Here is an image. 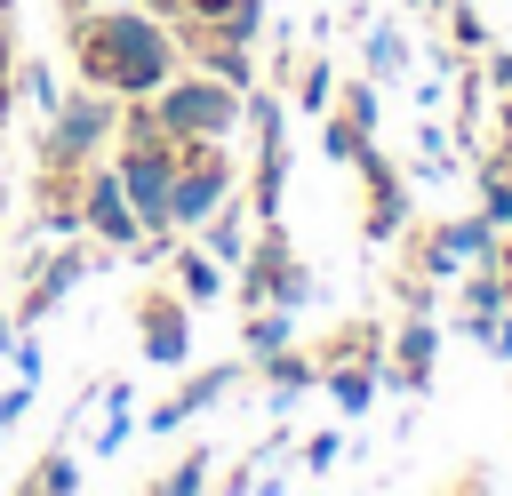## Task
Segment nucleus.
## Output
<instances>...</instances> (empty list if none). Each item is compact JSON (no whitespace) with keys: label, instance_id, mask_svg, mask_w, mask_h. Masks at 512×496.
Instances as JSON below:
<instances>
[{"label":"nucleus","instance_id":"nucleus-24","mask_svg":"<svg viewBox=\"0 0 512 496\" xmlns=\"http://www.w3.org/2000/svg\"><path fill=\"white\" fill-rule=\"evenodd\" d=\"M328 112H344V120H352L360 136H376V120H384V104H376V80H368V72H344V80H336V104H328Z\"/></svg>","mask_w":512,"mask_h":496},{"label":"nucleus","instance_id":"nucleus-13","mask_svg":"<svg viewBox=\"0 0 512 496\" xmlns=\"http://www.w3.org/2000/svg\"><path fill=\"white\" fill-rule=\"evenodd\" d=\"M448 288H456V312H464L456 328H464V336H480V328H488V320H496V312L512 304V280H504L496 264H464V272H456Z\"/></svg>","mask_w":512,"mask_h":496},{"label":"nucleus","instance_id":"nucleus-26","mask_svg":"<svg viewBox=\"0 0 512 496\" xmlns=\"http://www.w3.org/2000/svg\"><path fill=\"white\" fill-rule=\"evenodd\" d=\"M16 96H24V104H32L40 120H48V112L64 104V80H56V64H40V56L24 64V56H16Z\"/></svg>","mask_w":512,"mask_h":496},{"label":"nucleus","instance_id":"nucleus-12","mask_svg":"<svg viewBox=\"0 0 512 496\" xmlns=\"http://www.w3.org/2000/svg\"><path fill=\"white\" fill-rule=\"evenodd\" d=\"M248 376L264 384V408H296L304 392H320V352H296V344H280V352L248 360Z\"/></svg>","mask_w":512,"mask_h":496},{"label":"nucleus","instance_id":"nucleus-6","mask_svg":"<svg viewBox=\"0 0 512 496\" xmlns=\"http://www.w3.org/2000/svg\"><path fill=\"white\" fill-rule=\"evenodd\" d=\"M240 192V168H232V152L224 144H184V160H176V192H168V216H176V232H200L224 200Z\"/></svg>","mask_w":512,"mask_h":496},{"label":"nucleus","instance_id":"nucleus-34","mask_svg":"<svg viewBox=\"0 0 512 496\" xmlns=\"http://www.w3.org/2000/svg\"><path fill=\"white\" fill-rule=\"evenodd\" d=\"M480 64H488V88H512V48H496V40H488V48H480Z\"/></svg>","mask_w":512,"mask_h":496},{"label":"nucleus","instance_id":"nucleus-2","mask_svg":"<svg viewBox=\"0 0 512 496\" xmlns=\"http://www.w3.org/2000/svg\"><path fill=\"white\" fill-rule=\"evenodd\" d=\"M152 120H160L168 144H232L240 120H248V96H240L232 80L184 64V72H168V80L152 88Z\"/></svg>","mask_w":512,"mask_h":496},{"label":"nucleus","instance_id":"nucleus-27","mask_svg":"<svg viewBox=\"0 0 512 496\" xmlns=\"http://www.w3.org/2000/svg\"><path fill=\"white\" fill-rule=\"evenodd\" d=\"M440 16H448V48H456V56H480V48L496 40V32H488V16H480V8H464V0H448Z\"/></svg>","mask_w":512,"mask_h":496},{"label":"nucleus","instance_id":"nucleus-14","mask_svg":"<svg viewBox=\"0 0 512 496\" xmlns=\"http://www.w3.org/2000/svg\"><path fill=\"white\" fill-rule=\"evenodd\" d=\"M360 72H368L376 88L416 72V48H408V32H400L392 16H368V24H360Z\"/></svg>","mask_w":512,"mask_h":496},{"label":"nucleus","instance_id":"nucleus-11","mask_svg":"<svg viewBox=\"0 0 512 496\" xmlns=\"http://www.w3.org/2000/svg\"><path fill=\"white\" fill-rule=\"evenodd\" d=\"M440 336H448V328H440L432 312H408V320L392 328V368L408 376V400H416V408L432 400V368H440Z\"/></svg>","mask_w":512,"mask_h":496},{"label":"nucleus","instance_id":"nucleus-8","mask_svg":"<svg viewBox=\"0 0 512 496\" xmlns=\"http://www.w3.org/2000/svg\"><path fill=\"white\" fill-rule=\"evenodd\" d=\"M80 232L104 240V248H144V224H136V208H128V192H120L112 152L88 160V176H80Z\"/></svg>","mask_w":512,"mask_h":496},{"label":"nucleus","instance_id":"nucleus-38","mask_svg":"<svg viewBox=\"0 0 512 496\" xmlns=\"http://www.w3.org/2000/svg\"><path fill=\"white\" fill-rule=\"evenodd\" d=\"M408 8H432V16H440V8H448V0H408Z\"/></svg>","mask_w":512,"mask_h":496},{"label":"nucleus","instance_id":"nucleus-4","mask_svg":"<svg viewBox=\"0 0 512 496\" xmlns=\"http://www.w3.org/2000/svg\"><path fill=\"white\" fill-rule=\"evenodd\" d=\"M352 168H360V184H368V200H360V232H368V248L408 240V224H416V184H408V168H400L376 136L352 152Z\"/></svg>","mask_w":512,"mask_h":496},{"label":"nucleus","instance_id":"nucleus-15","mask_svg":"<svg viewBox=\"0 0 512 496\" xmlns=\"http://www.w3.org/2000/svg\"><path fill=\"white\" fill-rule=\"evenodd\" d=\"M88 488V464H80V448H40L24 472H16V496H80Z\"/></svg>","mask_w":512,"mask_h":496},{"label":"nucleus","instance_id":"nucleus-25","mask_svg":"<svg viewBox=\"0 0 512 496\" xmlns=\"http://www.w3.org/2000/svg\"><path fill=\"white\" fill-rule=\"evenodd\" d=\"M336 80H344V72H336L328 56H304V64H296V112H312V120H320V112L336 104Z\"/></svg>","mask_w":512,"mask_h":496},{"label":"nucleus","instance_id":"nucleus-30","mask_svg":"<svg viewBox=\"0 0 512 496\" xmlns=\"http://www.w3.org/2000/svg\"><path fill=\"white\" fill-rule=\"evenodd\" d=\"M32 400H40V376H16V384L0 392V440H8L16 424H24V408H32Z\"/></svg>","mask_w":512,"mask_h":496},{"label":"nucleus","instance_id":"nucleus-35","mask_svg":"<svg viewBox=\"0 0 512 496\" xmlns=\"http://www.w3.org/2000/svg\"><path fill=\"white\" fill-rule=\"evenodd\" d=\"M496 128H504V152H512V88H496Z\"/></svg>","mask_w":512,"mask_h":496},{"label":"nucleus","instance_id":"nucleus-37","mask_svg":"<svg viewBox=\"0 0 512 496\" xmlns=\"http://www.w3.org/2000/svg\"><path fill=\"white\" fill-rule=\"evenodd\" d=\"M144 8H160V16H176V8H184V0H144Z\"/></svg>","mask_w":512,"mask_h":496},{"label":"nucleus","instance_id":"nucleus-22","mask_svg":"<svg viewBox=\"0 0 512 496\" xmlns=\"http://www.w3.org/2000/svg\"><path fill=\"white\" fill-rule=\"evenodd\" d=\"M240 344H248V360H264V352L296 344V312H288V304H248V328H240Z\"/></svg>","mask_w":512,"mask_h":496},{"label":"nucleus","instance_id":"nucleus-36","mask_svg":"<svg viewBox=\"0 0 512 496\" xmlns=\"http://www.w3.org/2000/svg\"><path fill=\"white\" fill-rule=\"evenodd\" d=\"M56 8H64V16H80V8H96V0H56Z\"/></svg>","mask_w":512,"mask_h":496},{"label":"nucleus","instance_id":"nucleus-28","mask_svg":"<svg viewBox=\"0 0 512 496\" xmlns=\"http://www.w3.org/2000/svg\"><path fill=\"white\" fill-rule=\"evenodd\" d=\"M360 144H368V136H360L344 112H320V152H328L336 168H352V152H360Z\"/></svg>","mask_w":512,"mask_h":496},{"label":"nucleus","instance_id":"nucleus-10","mask_svg":"<svg viewBox=\"0 0 512 496\" xmlns=\"http://www.w3.org/2000/svg\"><path fill=\"white\" fill-rule=\"evenodd\" d=\"M240 384H248V360H216V368H192V376H184V392H168L160 408H144V416H136V432H152V440H160V432H184L192 416H208V408H216V400H232Z\"/></svg>","mask_w":512,"mask_h":496},{"label":"nucleus","instance_id":"nucleus-21","mask_svg":"<svg viewBox=\"0 0 512 496\" xmlns=\"http://www.w3.org/2000/svg\"><path fill=\"white\" fill-rule=\"evenodd\" d=\"M472 176H480V216L496 224V232H512V152L496 144V152H480L472 160Z\"/></svg>","mask_w":512,"mask_h":496},{"label":"nucleus","instance_id":"nucleus-17","mask_svg":"<svg viewBox=\"0 0 512 496\" xmlns=\"http://www.w3.org/2000/svg\"><path fill=\"white\" fill-rule=\"evenodd\" d=\"M320 392L336 400V416L360 424V416L376 408V368H368V360H320Z\"/></svg>","mask_w":512,"mask_h":496},{"label":"nucleus","instance_id":"nucleus-7","mask_svg":"<svg viewBox=\"0 0 512 496\" xmlns=\"http://www.w3.org/2000/svg\"><path fill=\"white\" fill-rule=\"evenodd\" d=\"M104 256H112V248H104V240H88V232H72L64 248H48V256L32 264V280H24V296H16V328L48 320V312L88 280V272H104Z\"/></svg>","mask_w":512,"mask_h":496},{"label":"nucleus","instance_id":"nucleus-3","mask_svg":"<svg viewBox=\"0 0 512 496\" xmlns=\"http://www.w3.org/2000/svg\"><path fill=\"white\" fill-rule=\"evenodd\" d=\"M120 136V96L112 88H64V104L48 112V136L32 144V176H80L88 160H104Z\"/></svg>","mask_w":512,"mask_h":496},{"label":"nucleus","instance_id":"nucleus-23","mask_svg":"<svg viewBox=\"0 0 512 496\" xmlns=\"http://www.w3.org/2000/svg\"><path fill=\"white\" fill-rule=\"evenodd\" d=\"M152 488H160V496H200V488H216V448H208V440H192V448H184Z\"/></svg>","mask_w":512,"mask_h":496},{"label":"nucleus","instance_id":"nucleus-16","mask_svg":"<svg viewBox=\"0 0 512 496\" xmlns=\"http://www.w3.org/2000/svg\"><path fill=\"white\" fill-rule=\"evenodd\" d=\"M168 272H176V296H184L192 312H200V304H216V296H224V280H232L208 248H184V232H176V248H168Z\"/></svg>","mask_w":512,"mask_h":496},{"label":"nucleus","instance_id":"nucleus-5","mask_svg":"<svg viewBox=\"0 0 512 496\" xmlns=\"http://www.w3.org/2000/svg\"><path fill=\"white\" fill-rule=\"evenodd\" d=\"M496 240H504V232H496L488 216H440V224H424V232L408 224V256H416V272L440 280V288H448L464 264H496Z\"/></svg>","mask_w":512,"mask_h":496},{"label":"nucleus","instance_id":"nucleus-18","mask_svg":"<svg viewBox=\"0 0 512 496\" xmlns=\"http://www.w3.org/2000/svg\"><path fill=\"white\" fill-rule=\"evenodd\" d=\"M248 224H256V216H248V200H240V192H232V200H224V208H216V216H208V224H200V248H208V256H216V264H224V272H232V264H240V256H248V240H256V232H248Z\"/></svg>","mask_w":512,"mask_h":496},{"label":"nucleus","instance_id":"nucleus-32","mask_svg":"<svg viewBox=\"0 0 512 496\" xmlns=\"http://www.w3.org/2000/svg\"><path fill=\"white\" fill-rule=\"evenodd\" d=\"M400 304H408V312H432V304H440V280H424V272H400Z\"/></svg>","mask_w":512,"mask_h":496},{"label":"nucleus","instance_id":"nucleus-33","mask_svg":"<svg viewBox=\"0 0 512 496\" xmlns=\"http://www.w3.org/2000/svg\"><path fill=\"white\" fill-rule=\"evenodd\" d=\"M0 88H16V24H8V0H0Z\"/></svg>","mask_w":512,"mask_h":496},{"label":"nucleus","instance_id":"nucleus-9","mask_svg":"<svg viewBox=\"0 0 512 496\" xmlns=\"http://www.w3.org/2000/svg\"><path fill=\"white\" fill-rule=\"evenodd\" d=\"M136 352L152 368H184L192 360V304L176 296V280L168 288H136Z\"/></svg>","mask_w":512,"mask_h":496},{"label":"nucleus","instance_id":"nucleus-31","mask_svg":"<svg viewBox=\"0 0 512 496\" xmlns=\"http://www.w3.org/2000/svg\"><path fill=\"white\" fill-rule=\"evenodd\" d=\"M472 344H480L488 360H504V368H512V304H504V312H496V320H488V328H480Z\"/></svg>","mask_w":512,"mask_h":496},{"label":"nucleus","instance_id":"nucleus-19","mask_svg":"<svg viewBox=\"0 0 512 496\" xmlns=\"http://www.w3.org/2000/svg\"><path fill=\"white\" fill-rule=\"evenodd\" d=\"M96 400H104V432H96L88 456H120V448L136 440V384H128V376H104Z\"/></svg>","mask_w":512,"mask_h":496},{"label":"nucleus","instance_id":"nucleus-1","mask_svg":"<svg viewBox=\"0 0 512 496\" xmlns=\"http://www.w3.org/2000/svg\"><path fill=\"white\" fill-rule=\"evenodd\" d=\"M64 48H72V72L88 88H112L120 104L128 96H152L168 72H184V40L168 16H152L144 0L120 8V0H96L80 16H64Z\"/></svg>","mask_w":512,"mask_h":496},{"label":"nucleus","instance_id":"nucleus-20","mask_svg":"<svg viewBox=\"0 0 512 496\" xmlns=\"http://www.w3.org/2000/svg\"><path fill=\"white\" fill-rule=\"evenodd\" d=\"M184 64H200V72L232 80L240 96L256 88V56H248V40H184Z\"/></svg>","mask_w":512,"mask_h":496},{"label":"nucleus","instance_id":"nucleus-29","mask_svg":"<svg viewBox=\"0 0 512 496\" xmlns=\"http://www.w3.org/2000/svg\"><path fill=\"white\" fill-rule=\"evenodd\" d=\"M296 456H304V472H312V480H328V472L344 464V432H312Z\"/></svg>","mask_w":512,"mask_h":496}]
</instances>
